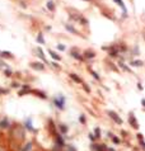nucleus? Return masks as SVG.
Instances as JSON below:
<instances>
[{
  "label": "nucleus",
  "mask_w": 145,
  "mask_h": 151,
  "mask_svg": "<svg viewBox=\"0 0 145 151\" xmlns=\"http://www.w3.org/2000/svg\"><path fill=\"white\" fill-rule=\"evenodd\" d=\"M55 104H56L57 105V107H59V108H64V99L63 98H61V99H55Z\"/></svg>",
  "instance_id": "f257e3e1"
},
{
  "label": "nucleus",
  "mask_w": 145,
  "mask_h": 151,
  "mask_svg": "<svg viewBox=\"0 0 145 151\" xmlns=\"http://www.w3.org/2000/svg\"><path fill=\"white\" fill-rule=\"evenodd\" d=\"M109 115H111V117H112V118H113V120H115L116 122H118V123H122V121H121V118H120V117H118V115H116V114L113 113V112H109Z\"/></svg>",
  "instance_id": "f03ea898"
},
{
  "label": "nucleus",
  "mask_w": 145,
  "mask_h": 151,
  "mask_svg": "<svg viewBox=\"0 0 145 151\" xmlns=\"http://www.w3.org/2000/svg\"><path fill=\"white\" fill-rule=\"evenodd\" d=\"M32 67H33V69H37V70H43V65H41L40 62L32 64Z\"/></svg>",
  "instance_id": "7ed1b4c3"
},
{
  "label": "nucleus",
  "mask_w": 145,
  "mask_h": 151,
  "mask_svg": "<svg viewBox=\"0 0 145 151\" xmlns=\"http://www.w3.org/2000/svg\"><path fill=\"white\" fill-rule=\"evenodd\" d=\"M115 1L117 3V4L120 5V6H121L122 9H124V10H126V9H125V5H124V3H122V0H115Z\"/></svg>",
  "instance_id": "20e7f679"
},
{
  "label": "nucleus",
  "mask_w": 145,
  "mask_h": 151,
  "mask_svg": "<svg viewBox=\"0 0 145 151\" xmlns=\"http://www.w3.org/2000/svg\"><path fill=\"white\" fill-rule=\"evenodd\" d=\"M32 150V143H27V146L23 149V151H31Z\"/></svg>",
  "instance_id": "39448f33"
},
{
  "label": "nucleus",
  "mask_w": 145,
  "mask_h": 151,
  "mask_svg": "<svg viewBox=\"0 0 145 151\" xmlns=\"http://www.w3.org/2000/svg\"><path fill=\"white\" fill-rule=\"evenodd\" d=\"M50 53H51V56H52L54 59H56V60H60V56H59V55H56L55 52H52V51H50Z\"/></svg>",
  "instance_id": "423d86ee"
},
{
  "label": "nucleus",
  "mask_w": 145,
  "mask_h": 151,
  "mask_svg": "<svg viewBox=\"0 0 145 151\" xmlns=\"http://www.w3.org/2000/svg\"><path fill=\"white\" fill-rule=\"evenodd\" d=\"M37 40H38V42L40 43H45V41H43V38H42V34H38V37H37Z\"/></svg>",
  "instance_id": "0eeeda50"
},
{
  "label": "nucleus",
  "mask_w": 145,
  "mask_h": 151,
  "mask_svg": "<svg viewBox=\"0 0 145 151\" xmlns=\"http://www.w3.org/2000/svg\"><path fill=\"white\" fill-rule=\"evenodd\" d=\"M47 8L50 9V10H54V4H52V1H48V3H47Z\"/></svg>",
  "instance_id": "6e6552de"
},
{
  "label": "nucleus",
  "mask_w": 145,
  "mask_h": 151,
  "mask_svg": "<svg viewBox=\"0 0 145 151\" xmlns=\"http://www.w3.org/2000/svg\"><path fill=\"white\" fill-rule=\"evenodd\" d=\"M65 27H66V29H69L70 32H71V33H76V32H75V29H74L73 27H70V25H65Z\"/></svg>",
  "instance_id": "1a4fd4ad"
},
{
  "label": "nucleus",
  "mask_w": 145,
  "mask_h": 151,
  "mask_svg": "<svg viewBox=\"0 0 145 151\" xmlns=\"http://www.w3.org/2000/svg\"><path fill=\"white\" fill-rule=\"evenodd\" d=\"M71 78H73L74 80H75V81H78V83H82V80H80V79L78 78V76H75V75H73V74H71Z\"/></svg>",
  "instance_id": "9d476101"
},
{
  "label": "nucleus",
  "mask_w": 145,
  "mask_h": 151,
  "mask_svg": "<svg viewBox=\"0 0 145 151\" xmlns=\"http://www.w3.org/2000/svg\"><path fill=\"white\" fill-rule=\"evenodd\" d=\"M133 65H134V66H140V65H141V62H140V61H134Z\"/></svg>",
  "instance_id": "9b49d317"
},
{
  "label": "nucleus",
  "mask_w": 145,
  "mask_h": 151,
  "mask_svg": "<svg viewBox=\"0 0 145 151\" xmlns=\"http://www.w3.org/2000/svg\"><path fill=\"white\" fill-rule=\"evenodd\" d=\"M73 56L75 57V59H78V60H82V57H80V56H79L78 53H73Z\"/></svg>",
  "instance_id": "f8f14e48"
},
{
  "label": "nucleus",
  "mask_w": 145,
  "mask_h": 151,
  "mask_svg": "<svg viewBox=\"0 0 145 151\" xmlns=\"http://www.w3.org/2000/svg\"><path fill=\"white\" fill-rule=\"evenodd\" d=\"M85 56H88V57H94V53H92V52H88V53H85Z\"/></svg>",
  "instance_id": "ddd939ff"
},
{
  "label": "nucleus",
  "mask_w": 145,
  "mask_h": 151,
  "mask_svg": "<svg viewBox=\"0 0 145 151\" xmlns=\"http://www.w3.org/2000/svg\"><path fill=\"white\" fill-rule=\"evenodd\" d=\"M1 127H8V122H3V124H1Z\"/></svg>",
  "instance_id": "4468645a"
},
{
  "label": "nucleus",
  "mask_w": 145,
  "mask_h": 151,
  "mask_svg": "<svg viewBox=\"0 0 145 151\" xmlns=\"http://www.w3.org/2000/svg\"><path fill=\"white\" fill-rule=\"evenodd\" d=\"M96 136L99 137V128H97V130H96Z\"/></svg>",
  "instance_id": "2eb2a0df"
},
{
  "label": "nucleus",
  "mask_w": 145,
  "mask_h": 151,
  "mask_svg": "<svg viewBox=\"0 0 145 151\" xmlns=\"http://www.w3.org/2000/svg\"><path fill=\"white\" fill-rule=\"evenodd\" d=\"M61 131H63V132H66V131H67V128L63 126V127H61Z\"/></svg>",
  "instance_id": "dca6fc26"
},
{
  "label": "nucleus",
  "mask_w": 145,
  "mask_h": 151,
  "mask_svg": "<svg viewBox=\"0 0 145 151\" xmlns=\"http://www.w3.org/2000/svg\"><path fill=\"white\" fill-rule=\"evenodd\" d=\"M0 151H5L4 149H3V147H0Z\"/></svg>",
  "instance_id": "f3484780"
},
{
  "label": "nucleus",
  "mask_w": 145,
  "mask_h": 151,
  "mask_svg": "<svg viewBox=\"0 0 145 151\" xmlns=\"http://www.w3.org/2000/svg\"><path fill=\"white\" fill-rule=\"evenodd\" d=\"M143 104H144V105H145V99H144V100H143Z\"/></svg>",
  "instance_id": "a211bd4d"
}]
</instances>
